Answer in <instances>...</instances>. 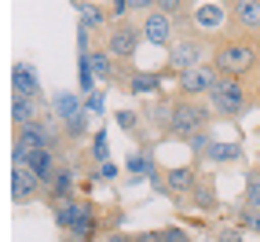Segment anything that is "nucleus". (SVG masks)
I'll return each mask as SVG.
<instances>
[{
    "instance_id": "obj_1",
    "label": "nucleus",
    "mask_w": 260,
    "mask_h": 242,
    "mask_svg": "<svg viewBox=\"0 0 260 242\" xmlns=\"http://www.w3.org/2000/svg\"><path fill=\"white\" fill-rule=\"evenodd\" d=\"M51 217H55V228L66 235V238H103V205L88 195H77L70 202H62L51 209Z\"/></svg>"
},
{
    "instance_id": "obj_18",
    "label": "nucleus",
    "mask_w": 260,
    "mask_h": 242,
    "mask_svg": "<svg viewBox=\"0 0 260 242\" xmlns=\"http://www.w3.org/2000/svg\"><path fill=\"white\" fill-rule=\"evenodd\" d=\"M190 209L198 213H220V191H216V172H202L194 191H190Z\"/></svg>"
},
{
    "instance_id": "obj_23",
    "label": "nucleus",
    "mask_w": 260,
    "mask_h": 242,
    "mask_svg": "<svg viewBox=\"0 0 260 242\" xmlns=\"http://www.w3.org/2000/svg\"><path fill=\"white\" fill-rule=\"evenodd\" d=\"M51 110L59 114V121H70V117H77V114H84V99L77 96V92H55V103H51Z\"/></svg>"
},
{
    "instance_id": "obj_37",
    "label": "nucleus",
    "mask_w": 260,
    "mask_h": 242,
    "mask_svg": "<svg viewBox=\"0 0 260 242\" xmlns=\"http://www.w3.org/2000/svg\"><path fill=\"white\" fill-rule=\"evenodd\" d=\"M62 242H88V238H62Z\"/></svg>"
},
{
    "instance_id": "obj_32",
    "label": "nucleus",
    "mask_w": 260,
    "mask_h": 242,
    "mask_svg": "<svg viewBox=\"0 0 260 242\" xmlns=\"http://www.w3.org/2000/svg\"><path fill=\"white\" fill-rule=\"evenodd\" d=\"M132 242H169V238H165V228H150V231H136Z\"/></svg>"
},
{
    "instance_id": "obj_17",
    "label": "nucleus",
    "mask_w": 260,
    "mask_h": 242,
    "mask_svg": "<svg viewBox=\"0 0 260 242\" xmlns=\"http://www.w3.org/2000/svg\"><path fill=\"white\" fill-rule=\"evenodd\" d=\"M77 11H81V26H84V29H92L99 41L107 37V29L114 26L110 8H103L99 0H77Z\"/></svg>"
},
{
    "instance_id": "obj_25",
    "label": "nucleus",
    "mask_w": 260,
    "mask_h": 242,
    "mask_svg": "<svg viewBox=\"0 0 260 242\" xmlns=\"http://www.w3.org/2000/svg\"><path fill=\"white\" fill-rule=\"evenodd\" d=\"M231 220L238 224L246 235H260V209H249V205H235V213H231Z\"/></svg>"
},
{
    "instance_id": "obj_13",
    "label": "nucleus",
    "mask_w": 260,
    "mask_h": 242,
    "mask_svg": "<svg viewBox=\"0 0 260 242\" xmlns=\"http://www.w3.org/2000/svg\"><path fill=\"white\" fill-rule=\"evenodd\" d=\"M11 202L15 205H33V202H44V195H48V187L33 176V172L26 169V165H11Z\"/></svg>"
},
{
    "instance_id": "obj_12",
    "label": "nucleus",
    "mask_w": 260,
    "mask_h": 242,
    "mask_svg": "<svg viewBox=\"0 0 260 242\" xmlns=\"http://www.w3.org/2000/svg\"><path fill=\"white\" fill-rule=\"evenodd\" d=\"M202 176L198 162H187V165H165V184L172 191V205H190V191H194V184Z\"/></svg>"
},
{
    "instance_id": "obj_34",
    "label": "nucleus",
    "mask_w": 260,
    "mask_h": 242,
    "mask_svg": "<svg viewBox=\"0 0 260 242\" xmlns=\"http://www.w3.org/2000/svg\"><path fill=\"white\" fill-rule=\"evenodd\" d=\"M107 8H110V15H114V22H117V19H132V8H128V0H110Z\"/></svg>"
},
{
    "instance_id": "obj_28",
    "label": "nucleus",
    "mask_w": 260,
    "mask_h": 242,
    "mask_svg": "<svg viewBox=\"0 0 260 242\" xmlns=\"http://www.w3.org/2000/svg\"><path fill=\"white\" fill-rule=\"evenodd\" d=\"M125 220H128L125 205H103V238L121 231V224H125Z\"/></svg>"
},
{
    "instance_id": "obj_7",
    "label": "nucleus",
    "mask_w": 260,
    "mask_h": 242,
    "mask_svg": "<svg viewBox=\"0 0 260 242\" xmlns=\"http://www.w3.org/2000/svg\"><path fill=\"white\" fill-rule=\"evenodd\" d=\"M99 44L107 48L114 59H121V63H136V51H140V44H143L140 19H117V22L107 29V37H103Z\"/></svg>"
},
{
    "instance_id": "obj_29",
    "label": "nucleus",
    "mask_w": 260,
    "mask_h": 242,
    "mask_svg": "<svg viewBox=\"0 0 260 242\" xmlns=\"http://www.w3.org/2000/svg\"><path fill=\"white\" fill-rule=\"evenodd\" d=\"M92 154H95V162L103 165V162H110V147H107V129H95V136H92V147H88Z\"/></svg>"
},
{
    "instance_id": "obj_15",
    "label": "nucleus",
    "mask_w": 260,
    "mask_h": 242,
    "mask_svg": "<svg viewBox=\"0 0 260 242\" xmlns=\"http://www.w3.org/2000/svg\"><path fill=\"white\" fill-rule=\"evenodd\" d=\"M77 195H81V191H77V172H74V165H70V162H62V165H59V172H55V180L48 184L44 205H48V209H55V205L70 202V198H77Z\"/></svg>"
},
{
    "instance_id": "obj_4",
    "label": "nucleus",
    "mask_w": 260,
    "mask_h": 242,
    "mask_svg": "<svg viewBox=\"0 0 260 242\" xmlns=\"http://www.w3.org/2000/svg\"><path fill=\"white\" fill-rule=\"evenodd\" d=\"M213 59V44L209 37H202V33H176V41L165 48V77H176L190 66H202Z\"/></svg>"
},
{
    "instance_id": "obj_16",
    "label": "nucleus",
    "mask_w": 260,
    "mask_h": 242,
    "mask_svg": "<svg viewBox=\"0 0 260 242\" xmlns=\"http://www.w3.org/2000/svg\"><path fill=\"white\" fill-rule=\"evenodd\" d=\"M41 74L29 63H15L11 70V99H41Z\"/></svg>"
},
{
    "instance_id": "obj_36",
    "label": "nucleus",
    "mask_w": 260,
    "mask_h": 242,
    "mask_svg": "<svg viewBox=\"0 0 260 242\" xmlns=\"http://www.w3.org/2000/svg\"><path fill=\"white\" fill-rule=\"evenodd\" d=\"M103 242H132V235H125V231H114V235H107Z\"/></svg>"
},
{
    "instance_id": "obj_33",
    "label": "nucleus",
    "mask_w": 260,
    "mask_h": 242,
    "mask_svg": "<svg viewBox=\"0 0 260 242\" xmlns=\"http://www.w3.org/2000/svg\"><path fill=\"white\" fill-rule=\"evenodd\" d=\"M128 8H132V19H143L147 11L158 8V0H128Z\"/></svg>"
},
{
    "instance_id": "obj_5",
    "label": "nucleus",
    "mask_w": 260,
    "mask_h": 242,
    "mask_svg": "<svg viewBox=\"0 0 260 242\" xmlns=\"http://www.w3.org/2000/svg\"><path fill=\"white\" fill-rule=\"evenodd\" d=\"M213 107L209 99H190V96H176V114H172V129L165 140H176L183 143L187 136H194L202 129H213Z\"/></svg>"
},
{
    "instance_id": "obj_19",
    "label": "nucleus",
    "mask_w": 260,
    "mask_h": 242,
    "mask_svg": "<svg viewBox=\"0 0 260 242\" xmlns=\"http://www.w3.org/2000/svg\"><path fill=\"white\" fill-rule=\"evenodd\" d=\"M44 99H11V125L15 129H26V125H37L44 117Z\"/></svg>"
},
{
    "instance_id": "obj_22",
    "label": "nucleus",
    "mask_w": 260,
    "mask_h": 242,
    "mask_svg": "<svg viewBox=\"0 0 260 242\" xmlns=\"http://www.w3.org/2000/svg\"><path fill=\"white\" fill-rule=\"evenodd\" d=\"M238 202H242V205H249V209H260V162H253V165L246 169Z\"/></svg>"
},
{
    "instance_id": "obj_20",
    "label": "nucleus",
    "mask_w": 260,
    "mask_h": 242,
    "mask_svg": "<svg viewBox=\"0 0 260 242\" xmlns=\"http://www.w3.org/2000/svg\"><path fill=\"white\" fill-rule=\"evenodd\" d=\"M165 74L158 70V74H150V70H136V77L128 81V96H136V99H154V96H161L165 88Z\"/></svg>"
},
{
    "instance_id": "obj_8",
    "label": "nucleus",
    "mask_w": 260,
    "mask_h": 242,
    "mask_svg": "<svg viewBox=\"0 0 260 242\" xmlns=\"http://www.w3.org/2000/svg\"><path fill=\"white\" fill-rule=\"evenodd\" d=\"M216 81H220V70L209 63H202V66H190V70L176 74V96H190V99H205L213 88H216Z\"/></svg>"
},
{
    "instance_id": "obj_3",
    "label": "nucleus",
    "mask_w": 260,
    "mask_h": 242,
    "mask_svg": "<svg viewBox=\"0 0 260 242\" xmlns=\"http://www.w3.org/2000/svg\"><path fill=\"white\" fill-rule=\"evenodd\" d=\"M209 99V107L216 117L223 121H242L253 107H256V99H253V88L246 81H238V77H220L216 81V88L205 96Z\"/></svg>"
},
{
    "instance_id": "obj_31",
    "label": "nucleus",
    "mask_w": 260,
    "mask_h": 242,
    "mask_svg": "<svg viewBox=\"0 0 260 242\" xmlns=\"http://www.w3.org/2000/svg\"><path fill=\"white\" fill-rule=\"evenodd\" d=\"M165 238H169V242H198L187 228H180V224H165Z\"/></svg>"
},
{
    "instance_id": "obj_24",
    "label": "nucleus",
    "mask_w": 260,
    "mask_h": 242,
    "mask_svg": "<svg viewBox=\"0 0 260 242\" xmlns=\"http://www.w3.org/2000/svg\"><path fill=\"white\" fill-rule=\"evenodd\" d=\"M242 154H246V150H242V143H213L209 147V154H205V162H209V165H231V162H238L242 158Z\"/></svg>"
},
{
    "instance_id": "obj_2",
    "label": "nucleus",
    "mask_w": 260,
    "mask_h": 242,
    "mask_svg": "<svg viewBox=\"0 0 260 242\" xmlns=\"http://www.w3.org/2000/svg\"><path fill=\"white\" fill-rule=\"evenodd\" d=\"M213 66L220 70V77H238V81H249L260 70V44L246 41V37H223L213 44Z\"/></svg>"
},
{
    "instance_id": "obj_9",
    "label": "nucleus",
    "mask_w": 260,
    "mask_h": 242,
    "mask_svg": "<svg viewBox=\"0 0 260 242\" xmlns=\"http://www.w3.org/2000/svg\"><path fill=\"white\" fill-rule=\"evenodd\" d=\"M231 8V37H246L260 44V0H228Z\"/></svg>"
},
{
    "instance_id": "obj_14",
    "label": "nucleus",
    "mask_w": 260,
    "mask_h": 242,
    "mask_svg": "<svg viewBox=\"0 0 260 242\" xmlns=\"http://www.w3.org/2000/svg\"><path fill=\"white\" fill-rule=\"evenodd\" d=\"M140 29H143V44H154V48H169L176 41V19H169L158 8L140 19Z\"/></svg>"
},
{
    "instance_id": "obj_21",
    "label": "nucleus",
    "mask_w": 260,
    "mask_h": 242,
    "mask_svg": "<svg viewBox=\"0 0 260 242\" xmlns=\"http://www.w3.org/2000/svg\"><path fill=\"white\" fill-rule=\"evenodd\" d=\"M117 66H121V59H114L103 44L92 48V70H95V81H99V84L114 88V81H117Z\"/></svg>"
},
{
    "instance_id": "obj_11",
    "label": "nucleus",
    "mask_w": 260,
    "mask_h": 242,
    "mask_svg": "<svg viewBox=\"0 0 260 242\" xmlns=\"http://www.w3.org/2000/svg\"><path fill=\"white\" fill-rule=\"evenodd\" d=\"M114 125L136 143V150H154V143H158V140H154V132H150V125L143 121L140 107H121V110H114Z\"/></svg>"
},
{
    "instance_id": "obj_6",
    "label": "nucleus",
    "mask_w": 260,
    "mask_h": 242,
    "mask_svg": "<svg viewBox=\"0 0 260 242\" xmlns=\"http://www.w3.org/2000/svg\"><path fill=\"white\" fill-rule=\"evenodd\" d=\"M190 29L202 37H213V44L231 29V8L228 0H198L190 8Z\"/></svg>"
},
{
    "instance_id": "obj_30",
    "label": "nucleus",
    "mask_w": 260,
    "mask_h": 242,
    "mask_svg": "<svg viewBox=\"0 0 260 242\" xmlns=\"http://www.w3.org/2000/svg\"><path fill=\"white\" fill-rule=\"evenodd\" d=\"M103 96H107V92H103V88H95V92H88V96H84V110H88V114H103V110H107V99H103Z\"/></svg>"
},
{
    "instance_id": "obj_26",
    "label": "nucleus",
    "mask_w": 260,
    "mask_h": 242,
    "mask_svg": "<svg viewBox=\"0 0 260 242\" xmlns=\"http://www.w3.org/2000/svg\"><path fill=\"white\" fill-rule=\"evenodd\" d=\"M209 238L213 242H246V231L235 220H220V224H209Z\"/></svg>"
},
{
    "instance_id": "obj_27",
    "label": "nucleus",
    "mask_w": 260,
    "mask_h": 242,
    "mask_svg": "<svg viewBox=\"0 0 260 242\" xmlns=\"http://www.w3.org/2000/svg\"><path fill=\"white\" fill-rule=\"evenodd\" d=\"M62 132H66V143L77 147L84 136H88V110L77 114V117H70V121H62Z\"/></svg>"
},
{
    "instance_id": "obj_35",
    "label": "nucleus",
    "mask_w": 260,
    "mask_h": 242,
    "mask_svg": "<svg viewBox=\"0 0 260 242\" xmlns=\"http://www.w3.org/2000/svg\"><path fill=\"white\" fill-rule=\"evenodd\" d=\"M117 176H121V169H117L114 162H103V165L95 169V184H99V180H117Z\"/></svg>"
},
{
    "instance_id": "obj_10",
    "label": "nucleus",
    "mask_w": 260,
    "mask_h": 242,
    "mask_svg": "<svg viewBox=\"0 0 260 242\" xmlns=\"http://www.w3.org/2000/svg\"><path fill=\"white\" fill-rule=\"evenodd\" d=\"M140 114L150 125V132H158V140H165L169 129H172V114H176V96H154V99H140Z\"/></svg>"
}]
</instances>
